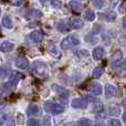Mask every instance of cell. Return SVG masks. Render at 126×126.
Returning a JSON list of instances; mask_svg holds the SVG:
<instances>
[{
  "instance_id": "cell-40",
  "label": "cell",
  "mask_w": 126,
  "mask_h": 126,
  "mask_svg": "<svg viewBox=\"0 0 126 126\" xmlns=\"http://www.w3.org/2000/svg\"><path fill=\"white\" fill-rule=\"evenodd\" d=\"M0 15H1V9H0Z\"/></svg>"
},
{
  "instance_id": "cell-16",
  "label": "cell",
  "mask_w": 126,
  "mask_h": 126,
  "mask_svg": "<svg viewBox=\"0 0 126 126\" xmlns=\"http://www.w3.org/2000/svg\"><path fill=\"white\" fill-rule=\"evenodd\" d=\"M11 73L10 71V65L9 64H4L0 66V79H4Z\"/></svg>"
},
{
  "instance_id": "cell-37",
  "label": "cell",
  "mask_w": 126,
  "mask_h": 126,
  "mask_svg": "<svg viewBox=\"0 0 126 126\" xmlns=\"http://www.w3.org/2000/svg\"><path fill=\"white\" fill-rule=\"evenodd\" d=\"M123 121H124V122L126 123V112H125L124 114H123Z\"/></svg>"
},
{
  "instance_id": "cell-31",
  "label": "cell",
  "mask_w": 126,
  "mask_h": 126,
  "mask_svg": "<svg viewBox=\"0 0 126 126\" xmlns=\"http://www.w3.org/2000/svg\"><path fill=\"white\" fill-rule=\"evenodd\" d=\"M111 114L112 115H118L120 114V107H117V106H113V107H111Z\"/></svg>"
},
{
  "instance_id": "cell-38",
  "label": "cell",
  "mask_w": 126,
  "mask_h": 126,
  "mask_svg": "<svg viewBox=\"0 0 126 126\" xmlns=\"http://www.w3.org/2000/svg\"><path fill=\"white\" fill-rule=\"evenodd\" d=\"M123 106H124V107H125V110H126V98H125L124 101H123Z\"/></svg>"
},
{
  "instance_id": "cell-32",
  "label": "cell",
  "mask_w": 126,
  "mask_h": 126,
  "mask_svg": "<svg viewBox=\"0 0 126 126\" xmlns=\"http://www.w3.org/2000/svg\"><path fill=\"white\" fill-rule=\"evenodd\" d=\"M50 53L51 54H53V55H58L59 54V51H58V48L55 46H52L50 48Z\"/></svg>"
},
{
  "instance_id": "cell-2",
  "label": "cell",
  "mask_w": 126,
  "mask_h": 126,
  "mask_svg": "<svg viewBox=\"0 0 126 126\" xmlns=\"http://www.w3.org/2000/svg\"><path fill=\"white\" fill-rule=\"evenodd\" d=\"M80 44V39H79L78 35L75 34H70L69 37H66L65 39L62 40L61 42V48L63 50H66V49H70L71 47L74 46H79Z\"/></svg>"
},
{
  "instance_id": "cell-21",
  "label": "cell",
  "mask_w": 126,
  "mask_h": 126,
  "mask_svg": "<svg viewBox=\"0 0 126 126\" xmlns=\"http://www.w3.org/2000/svg\"><path fill=\"white\" fill-rule=\"evenodd\" d=\"M84 19L87 20V21H93L95 19V13L91 10H87L86 12L84 13Z\"/></svg>"
},
{
  "instance_id": "cell-25",
  "label": "cell",
  "mask_w": 126,
  "mask_h": 126,
  "mask_svg": "<svg viewBox=\"0 0 126 126\" xmlns=\"http://www.w3.org/2000/svg\"><path fill=\"white\" fill-rule=\"evenodd\" d=\"M27 125L28 126H40V122L38 120H34V118H30L27 122Z\"/></svg>"
},
{
  "instance_id": "cell-29",
  "label": "cell",
  "mask_w": 126,
  "mask_h": 126,
  "mask_svg": "<svg viewBox=\"0 0 126 126\" xmlns=\"http://www.w3.org/2000/svg\"><path fill=\"white\" fill-rule=\"evenodd\" d=\"M22 3H23V0H10V4H12L15 7H19Z\"/></svg>"
},
{
  "instance_id": "cell-9",
  "label": "cell",
  "mask_w": 126,
  "mask_h": 126,
  "mask_svg": "<svg viewBox=\"0 0 126 126\" xmlns=\"http://www.w3.org/2000/svg\"><path fill=\"white\" fill-rule=\"evenodd\" d=\"M16 66H17L18 69L26 70L27 67L29 66V61L24 57H18L17 59H16Z\"/></svg>"
},
{
  "instance_id": "cell-39",
  "label": "cell",
  "mask_w": 126,
  "mask_h": 126,
  "mask_svg": "<svg viewBox=\"0 0 126 126\" xmlns=\"http://www.w3.org/2000/svg\"><path fill=\"white\" fill-rule=\"evenodd\" d=\"M95 126H104L102 124V123H97V124H95Z\"/></svg>"
},
{
  "instance_id": "cell-5",
  "label": "cell",
  "mask_w": 126,
  "mask_h": 126,
  "mask_svg": "<svg viewBox=\"0 0 126 126\" xmlns=\"http://www.w3.org/2000/svg\"><path fill=\"white\" fill-rule=\"evenodd\" d=\"M52 89H53V91L57 92L60 95V100H61L63 103H66V98H67V96H69V91H67L66 89H64V87L60 86V85H57V84H53Z\"/></svg>"
},
{
  "instance_id": "cell-8",
  "label": "cell",
  "mask_w": 126,
  "mask_h": 126,
  "mask_svg": "<svg viewBox=\"0 0 126 126\" xmlns=\"http://www.w3.org/2000/svg\"><path fill=\"white\" fill-rule=\"evenodd\" d=\"M20 79H21V74L18 71H12L10 73V80H9V83L11 84V86L15 87L17 86V84L19 83Z\"/></svg>"
},
{
  "instance_id": "cell-19",
  "label": "cell",
  "mask_w": 126,
  "mask_h": 126,
  "mask_svg": "<svg viewBox=\"0 0 126 126\" xmlns=\"http://www.w3.org/2000/svg\"><path fill=\"white\" fill-rule=\"evenodd\" d=\"M70 7H71L75 12H81V11L83 10L82 3H80V2L76 1V0H71V1H70Z\"/></svg>"
},
{
  "instance_id": "cell-18",
  "label": "cell",
  "mask_w": 126,
  "mask_h": 126,
  "mask_svg": "<svg viewBox=\"0 0 126 126\" xmlns=\"http://www.w3.org/2000/svg\"><path fill=\"white\" fill-rule=\"evenodd\" d=\"M28 17L31 19H39L42 17V12L38 9H30L28 11Z\"/></svg>"
},
{
  "instance_id": "cell-3",
  "label": "cell",
  "mask_w": 126,
  "mask_h": 126,
  "mask_svg": "<svg viewBox=\"0 0 126 126\" xmlns=\"http://www.w3.org/2000/svg\"><path fill=\"white\" fill-rule=\"evenodd\" d=\"M44 110L49 113H53V114H60L64 112V107L60 104L57 103H53L51 101H47L44 102Z\"/></svg>"
},
{
  "instance_id": "cell-20",
  "label": "cell",
  "mask_w": 126,
  "mask_h": 126,
  "mask_svg": "<svg viewBox=\"0 0 126 126\" xmlns=\"http://www.w3.org/2000/svg\"><path fill=\"white\" fill-rule=\"evenodd\" d=\"M2 26L8 28V29H11L13 27L12 19L10 18V16H4V17L2 18Z\"/></svg>"
},
{
  "instance_id": "cell-10",
  "label": "cell",
  "mask_w": 126,
  "mask_h": 126,
  "mask_svg": "<svg viewBox=\"0 0 126 126\" xmlns=\"http://www.w3.org/2000/svg\"><path fill=\"white\" fill-rule=\"evenodd\" d=\"M70 26H71L73 29H81V28H83V26H84V22H83L80 18L71 17L70 18Z\"/></svg>"
},
{
  "instance_id": "cell-14",
  "label": "cell",
  "mask_w": 126,
  "mask_h": 126,
  "mask_svg": "<svg viewBox=\"0 0 126 126\" xmlns=\"http://www.w3.org/2000/svg\"><path fill=\"white\" fill-rule=\"evenodd\" d=\"M92 55H93L94 60H101L103 58V55H104V49L102 47H97V48H95L93 50Z\"/></svg>"
},
{
  "instance_id": "cell-23",
  "label": "cell",
  "mask_w": 126,
  "mask_h": 126,
  "mask_svg": "<svg viewBox=\"0 0 126 126\" xmlns=\"http://www.w3.org/2000/svg\"><path fill=\"white\" fill-rule=\"evenodd\" d=\"M102 74H103V69H102V67H95V69H94L93 78L98 79V78H101V76H102Z\"/></svg>"
},
{
  "instance_id": "cell-24",
  "label": "cell",
  "mask_w": 126,
  "mask_h": 126,
  "mask_svg": "<svg viewBox=\"0 0 126 126\" xmlns=\"http://www.w3.org/2000/svg\"><path fill=\"white\" fill-rule=\"evenodd\" d=\"M92 4H93L96 9H101L104 6V2H103V0H92Z\"/></svg>"
},
{
  "instance_id": "cell-28",
  "label": "cell",
  "mask_w": 126,
  "mask_h": 126,
  "mask_svg": "<svg viewBox=\"0 0 126 126\" xmlns=\"http://www.w3.org/2000/svg\"><path fill=\"white\" fill-rule=\"evenodd\" d=\"M58 29H59V31H61V32H64V31H66V27H65L64 22L60 21L59 23H58Z\"/></svg>"
},
{
  "instance_id": "cell-27",
  "label": "cell",
  "mask_w": 126,
  "mask_h": 126,
  "mask_svg": "<svg viewBox=\"0 0 126 126\" xmlns=\"http://www.w3.org/2000/svg\"><path fill=\"white\" fill-rule=\"evenodd\" d=\"M103 110H104V107H103V105L98 103V104H95V106H94L93 111L95 112V113H102V112H103Z\"/></svg>"
},
{
  "instance_id": "cell-33",
  "label": "cell",
  "mask_w": 126,
  "mask_h": 126,
  "mask_svg": "<svg viewBox=\"0 0 126 126\" xmlns=\"http://www.w3.org/2000/svg\"><path fill=\"white\" fill-rule=\"evenodd\" d=\"M51 6H52L53 8H60L61 3H60V1H58V0H51Z\"/></svg>"
},
{
  "instance_id": "cell-41",
  "label": "cell",
  "mask_w": 126,
  "mask_h": 126,
  "mask_svg": "<svg viewBox=\"0 0 126 126\" xmlns=\"http://www.w3.org/2000/svg\"><path fill=\"white\" fill-rule=\"evenodd\" d=\"M125 64H126V62H125Z\"/></svg>"
},
{
  "instance_id": "cell-4",
  "label": "cell",
  "mask_w": 126,
  "mask_h": 126,
  "mask_svg": "<svg viewBox=\"0 0 126 126\" xmlns=\"http://www.w3.org/2000/svg\"><path fill=\"white\" fill-rule=\"evenodd\" d=\"M122 60H123V53L122 51L116 50L115 52L112 55V69L116 70L121 66L122 64Z\"/></svg>"
},
{
  "instance_id": "cell-13",
  "label": "cell",
  "mask_w": 126,
  "mask_h": 126,
  "mask_svg": "<svg viewBox=\"0 0 126 126\" xmlns=\"http://www.w3.org/2000/svg\"><path fill=\"white\" fill-rule=\"evenodd\" d=\"M30 39L32 40L33 42H35V43H39V42H41V40L43 39V34H42V32L39 30L32 31V32L30 33Z\"/></svg>"
},
{
  "instance_id": "cell-34",
  "label": "cell",
  "mask_w": 126,
  "mask_h": 126,
  "mask_svg": "<svg viewBox=\"0 0 126 126\" xmlns=\"http://www.w3.org/2000/svg\"><path fill=\"white\" fill-rule=\"evenodd\" d=\"M85 101H87V103H89V102H95V97H93V96H90V95H86V96H85Z\"/></svg>"
},
{
  "instance_id": "cell-11",
  "label": "cell",
  "mask_w": 126,
  "mask_h": 126,
  "mask_svg": "<svg viewBox=\"0 0 126 126\" xmlns=\"http://www.w3.org/2000/svg\"><path fill=\"white\" fill-rule=\"evenodd\" d=\"M90 92H91L92 94H94V95H101L102 94V86H101L100 83H91L90 84Z\"/></svg>"
},
{
  "instance_id": "cell-12",
  "label": "cell",
  "mask_w": 126,
  "mask_h": 126,
  "mask_svg": "<svg viewBox=\"0 0 126 126\" xmlns=\"http://www.w3.org/2000/svg\"><path fill=\"white\" fill-rule=\"evenodd\" d=\"M116 95V89L112 84H106L105 85V96L106 98L114 97Z\"/></svg>"
},
{
  "instance_id": "cell-22",
  "label": "cell",
  "mask_w": 126,
  "mask_h": 126,
  "mask_svg": "<svg viewBox=\"0 0 126 126\" xmlns=\"http://www.w3.org/2000/svg\"><path fill=\"white\" fill-rule=\"evenodd\" d=\"M79 126H92V122L90 118H81L78 122Z\"/></svg>"
},
{
  "instance_id": "cell-30",
  "label": "cell",
  "mask_w": 126,
  "mask_h": 126,
  "mask_svg": "<svg viewBox=\"0 0 126 126\" xmlns=\"http://www.w3.org/2000/svg\"><path fill=\"white\" fill-rule=\"evenodd\" d=\"M107 126H121V122L118 120H111Z\"/></svg>"
},
{
  "instance_id": "cell-36",
  "label": "cell",
  "mask_w": 126,
  "mask_h": 126,
  "mask_svg": "<svg viewBox=\"0 0 126 126\" xmlns=\"http://www.w3.org/2000/svg\"><path fill=\"white\" fill-rule=\"evenodd\" d=\"M18 121H19V123H23V120H24V117H23V115H21V114H18Z\"/></svg>"
},
{
  "instance_id": "cell-42",
  "label": "cell",
  "mask_w": 126,
  "mask_h": 126,
  "mask_svg": "<svg viewBox=\"0 0 126 126\" xmlns=\"http://www.w3.org/2000/svg\"><path fill=\"white\" fill-rule=\"evenodd\" d=\"M0 1H1V0H0Z\"/></svg>"
},
{
  "instance_id": "cell-1",
  "label": "cell",
  "mask_w": 126,
  "mask_h": 126,
  "mask_svg": "<svg viewBox=\"0 0 126 126\" xmlns=\"http://www.w3.org/2000/svg\"><path fill=\"white\" fill-rule=\"evenodd\" d=\"M32 71L35 75L40 78H47L49 75V67L48 65L42 61H34L32 63Z\"/></svg>"
},
{
  "instance_id": "cell-26",
  "label": "cell",
  "mask_w": 126,
  "mask_h": 126,
  "mask_svg": "<svg viewBox=\"0 0 126 126\" xmlns=\"http://www.w3.org/2000/svg\"><path fill=\"white\" fill-rule=\"evenodd\" d=\"M2 91L3 92H9V91H11V90L13 89L12 86H11V84L9 82H7V83H4V84H2Z\"/></svg>"
},
{
  "instance_id": "cell-15",
  "label": "cell",
  "mask_w": 126,
  "mask_h": 126,
  "mask_svg": "<svg viewBox=\"0 0 126 126\" xmlns=\"http://www.w3.org/2000/svg\"><path fill=\"white\" fill-rule=\"evenodd\" d=\"M13 48H15V44L10 41H4V42H2L1 46H0L1 52H9V51H11Z\"/></svg>"
},
{
  "instance_id": "cell-17",
  "label": "cell",
  "mask_w": 126,
  "mask_h": 126,
  "mask_svg": "<svg viewBox=\"0 0 126 126\" xmlns=\"http://www.w3.org/2000/svg\"><path fill=\"white\" fill-rule=\"evenodd\" d=\"M103 18L106 20L107 22H113L116 19V12L114 10H109L103 15Z\"/></svg>"
},
{
  "instance_id": "cell-7",
  "label": "cell",
  "mask_w": 126,
  "mask_h": 126,
  "mask_svg": "<svg viewBox=\"0 0 126 126\" xmlns=\"http://www.w3.org/2000/svg\"><path fill=\"white\" fill-rule=\"evenodd\" d=\"M71 105L73 109H85L87 106V101H85V98H74Z\"/></svg>"
},
{
  "instance_id": "cell-6",
  "label": "cell",
  "mask_w": 126,
  "mask_h": 126,
  "mask_svg": "<svg viewBox=\"0 0 126 126\" xmlns=\"http://www.w3.org/2000/svg\"><path fill=\"white\" fill-rule=\"evenodd\" d=\"M27 114L29 116H40L41 115V109L37 104H31L27 109Z\"/></svg>"
},
{
  "instance_id": "cell-35",
  "label": "cell",
  "mask_w": 126,
  "mask_h": 126,
  "mask_svg": "<svg viewBox=\"0 0 126 126\" xmlns=\"http://www.w3.org/2000/svg\"><path fill=\"white\" fill-rule=\"evenodd\" d=\"M100 29H101V26H98V24H95L93 28V33H98L100 32Z\"/></svg>"
}]
</instances>
